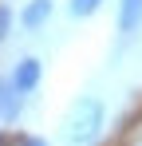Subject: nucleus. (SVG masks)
Masks as SVG:
<instances>
[{
	"mask_svg": "<svg viewBox=\"0 0 142 146\" xmlns=\"http://www.w3.org/2000/svg\"><path fill=\"white\" fill-rule=\"evenodd\" d=\"M99 122H103V107H99V99H79L75 107H71L67 122H63V138L67 142H91L95 134H99Z\"/></svg>",
	"mask_w": 142,
	"mask_h": 146,
	"instance_id": "f257e3e1",
	"label": "nucleus"
},
{
	"mask_svg": "<svg viewBox=\"0 0 142 146\" xmlns=\"http://www.w3.org/2000/svg\"><path fill=\"white\" fill-rule=\"evenodd\" d=\"M40 75H44L40 59H36V55H28V59L16 63V71L8 75V79H12V87H16L20 95H28V91H36V87H40Z\"/></svg>",
	"mask_w": 142,
	"mask_h": 146,
	"instance_id": "f03ea898",
	"label": "nucleus"
},
{
	"mask_svg": "<svg viewBox=\"0 0 142 146\" xmlns=\"http://www.w3.org/2000/svg\"><path fill=\"white\" fill-rule=\"evenodd\" d=\"M138 28H142V0H122L118 4V32L134 36Z\"/></svg>",
	"mask_w": 142,
	"mask_h": 146,
	"instance_id": "7ed1b4c3",
	"label": "nucleus"
},
{
	"mask_svg": "<svg viewBox=\"0 0 142 146\" xmlns=\"http://www.w3.org/2000/svg\"><path fill=\"white\" fill-rule=\"evenodd\" d=\"M47 16H51V0H28V8L20 12V24L28 32H36V28L47 24Z\"/></svg>",
	"mask_w": 142,
	"mask_h": 146,
	"instance_id": "20e7f679",
	"label": "nucleus"
},
{
	"mask_svg": "<svg viewBox=\"0 0 142 146\" xmlns=\"http://www.w3.org/2000/svg\"><path fill=\"white\" fill-rule=\"evenodd\" d=\"M99 4L103 0H71V16H91V12H99Z\"/></svg>",
	"mask_w": 142,
	"mask_h": 146,
	"instance_id": "39448f33",
	"label": "nucleus"
},
{
	"mask_svg": "<svg viewBox=\"0 0 142 146\" xmlns=\"http://www.w3.org/2000/svg\"><path fill=\"white\" fill-rule=\"evenodd\" d=\"M8 32H12V8H8V4H0V44L8 40Z\"/></svg>",
	"mask_w": 142,
	"mask_h": 146,
	"instance_id": "423d86ee",
	"label": "nucleus"
},
{
	"mask_svg": "<svg viewBox=\"0 0 142 146\" xmlns=\"http://www.w3.org/2000/svg\"><path fill=\"white\" fill-rule=\"evenodd\" d=\"M8 91H12V79L0 75V115H4V99H8Z\"/></svg>",
	"mask_w": 142,
	"mask_h": 146,
	"instance_id": "0eeeda50",
	"label": "nucleus"
},
{
	"mask_svg": "<svg viewBox=\"0 0 142 146\" xmlns=\"http://www.w3.org/2000/svg\"><path fill=\"white\" fill-rule=\"evenodd\" d=\"M126 146H142V126H130V134H126Z\"/></svg>",
	"mask_w": 142,
	"mask_h": 146,
	"instance_id": "6e6552de",
	"label": "nucleus"
},
{
	"mask_svg": "<svg viewBox=\"0 0 142 146\" xmlns=\"http://www.w3.org/2000/svg\"><path fill=\"white\" fill-rule=\"evenodd\" d=\"M20 146H47V138H36V134H20Z\"/></svg>",
	"mask_w": 142,
	"mask_h": 146,
	"instance_id": "1a4fd4ad",
	"label": "nucleus"
}]
</instances>
